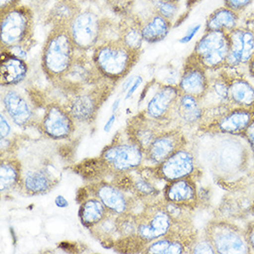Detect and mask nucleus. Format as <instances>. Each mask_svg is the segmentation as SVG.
Listing matches in <instances>:
<instances>
[{"mask_svg":"<svg viewBox=\"0 0 254 254\" xmlns=\"http://www.w3.org/2000/svg\"><path fill=\"white\" fill-rule=\"evenodd\" d=\"M76 47L67 25H53L42 50L41 66L47 78L61 81L76 59Z\"/></svg>","mask_w":254,"mask_h":254,"instance_id":"obj_1","label":"nucleus"},{"mask_svg":"<svg viewBox=\"0 0 254 254\" xmlns=\"http://www.w3.org/2000/svg\"><path fill=\"white\" fill-rule=\"evenodd\" d=\"M140 55V52L130 50L117 38L101 42L94 49L92 61L104 79L119 81L131 71L139 61Z\"/></svg>","mask_w":254,"mask_h":254,"instance_id":"obj_2","label":"nucleus"},{"mask_svg":"<svg viewBox=\"0 0 254 254\" xmlns=\"http://www.w3.org/2000/svg\"><path fill=\"white\" fill-rule=\"evenodd\" d=\"M34 34V13L27 6H18L0 14L1 50L18 46L30 47Z\"/></svg>","mask_w":254,"mask_h":254,"instance_id":"obj_3","label":"nucleus"},{"mask_svg":"<svg viewBox=\"0 0 254 254\" xmlns=\"http://www.w3.org/2000/svg\"><path fill=\"white\" fill-rule=\"evenodd\" d=\"M99 158L107 171L116 174L127 173L140 167L144 159V150L128 135L127 140L113 139V142L103 150Z\"/></svg>","mask_w":254,"mask_h":254,"instance_id":"obj_4","label":"nucleus"},{"mask_svg":"<svg viewBox=\"0 0 254 254\" xmlns=\"http://www.w3.org/2000/svg\"><path fill=\"white\" fill-rule=\"evenodd\" d=\"M67 26L74 46L79 52L94 49L100 44L105 31L104 21L91 9H80Z\"/></svg>","mask_w":254,"mask_h":254,"instance_id":"obj_5","label":"nucleus"},{"mask_svg":"<svg viewBox=\"0 0 254 254\" xmlns=\"http://www.w3.org/2000/svg\"><path fill=\"white\" fill-rule=\"evenodd\" d=\"M229 47L228 33L219 31L204 32L197 41L191 55L206 70H217L225 67Z\"/></svg>","mask_w":254,"mask_h":254,"instance_id":"obj_6","label":"nucleus"},{"mask_svg":"<svg viewBox=\"0 0 254 254\" xmlns=\"http://www.w3.org/2000/svg\"><path fill=\"white\" fill-rule=\"evenodd\" d=\"M136 217L137 230L134 236L140 241L143 249L151 242L170 233L176 224L167 213L164 203L150 205Z\"/></svg>","mask_w":254,"mask_h":254,"instance_id":"obj_7","label":"nucleus"},{"mask_svg":"<svg viewBox=\"0 0 254 254\" xmlns=\"http://www.w3.org/2000/svg\"><path fill=\"white\" fill-rule=\"evenodd\" d=\"M204 235L216 254H250L245 231L234 224L226 221H213L209 223L204 230Z\"/></svg>","mask_w":254,"mask_h":254,"instance_id":"obj_8","label":"nucleus"},{"mask_svg":"<svg viewBox=\"0 0 254 254\" xmlns=\"http://www.w3.org/2000/svg\"><path fill=\"white\" fill-rule=\"evenodd\" d=\"M109 85H96L94 89H80L67 101L66 107L74 121L91 123L95 120L103 103L109 95Z\"/></svg>","mask_w":254,"mask_h":254,"instance_id":"obj_9","label":"nucleus"},{"mask_svg":"<svg viewBox=\"0 0 254 254\" xmlns=\"http://www.w3.org/2000/svg\"><path fill=\"white\" fill-rule=\"evenodd\" d=\"M41 129L52 140H64L73 133L75 121L66 107L52 103L47 107L41 122Z\"/></svg>","mask_w":254,"mask_h":254,"instance_id":"obj_10","label":"nucleus"},{"mask_svg":"<svg viewBox=\"0 0 254 254\" xmlns=\"http://www.w3.org/2000/svg\"><path fill=\"white\" fill-rule=\"evenodd\" d=\"M209 80L207 70L190 54L185 61L178 83L180 93L191 95L201 100L207 92Z\"/></svg>","mask_w":254,"mask_h":254,"instance_id":"obj_11","label":"nucleus"},{"mask_svg":"<svg viewBox=\"0 0 254 254\" xmlns=\"http://www.w3.org/2000/svg\"><path fill=\"white\" fill-rule=\"evenodd\" d=\"M180 94L177 85H161L148 102L146 117L158 123L173 119L176 117V106Z\"/></svg>","mask_w":254,"mask_h":254,"instance_id":"obj_12","label":"nucleus"},{"mask_svg":"<svg viewBox=\"0 0 254 254\" xmlns=\"http://www.w3.org/2000/svg\"><path fill=\"white\" fill-rule=\"evenodd\" d=\"M230 47L225 67H239L248 65L254 55V32L251 29L237 27L228 33Z\"/></svg>","mask_w":254,"mask_h":254,"instance_id":"obj_13","label":"nucleus"},{"mask_svg":"<svg viewBox=\"0 0 254 254\" xmlns=\"http://www.w3.org/2000/svg\"><path fill=\"white\" fill-rule=\"evenodd\" d=\"M186 140L179 129L161 132L144 152V158L155 167L167 160L177 151L185 147Z\"/></svg>","mask_w":254,"mask_h":254,"instance_id":"obj_14","label":"nucleus"},{"mask_svg":"<svg viewBox=\"0 0 254 254\" xmlns=\"http://www.w3.org/2000/svg\"><path fill=\"white\" fill-rule=\"evenodd\" d=\"M156 175L165 181L172 182L190 177L195 170V159L192 153L182 148L156 166Z\"/></svg>","mask_w":254,"mask_h":254,"instance_id":"obj_15","label":"nucleus"},{"mask_svg":"<svg viewBox=\"0 0 254 254\" xmlns=\"http://www.w3.org/2000/svg\"><path fill=\"white\" fill-rule=\"evenodd\" d=\"M254 118V110L233 107L215 117L214 121L209 124V127L215 133L225 135L242 134Z\"/></svg>","mask_w":254,"mask_h":254,"instance_id":"obj_16","label":"nucleus"},{"mask_svg":"<svg viewBox=\"0 0 254 254\" xmlns=\"http://www.w3.org/2000/svg\"><path fill=\"white\" fill-rule=\"evenodd\" d=\"M89 194L97 198L106 206L108 212L114 215L129 213L131 201L122 189L114 184L107 182H99L89 186Z\"/></svg>","mask_w":254,"mask_h":254,"instance_id":"obj_17","label":"nucleus"},{"mask_svg":"<svg viewBox=\"0 0 254 254\" xmlns=\"http://www.w3.org/2000/svg\"><path fill=\"white\" fill-rule=\"evenodd\" d=\"M1 102L5 112L15 125L29 126L34 120V111L26 98L12 87H2Z\"/></svg>","mask_w":254,"mask_h":254,"instance_id":"obj_18","label":"nucleus"},{"mask_svg":"<svg viewBox=\"0 0 254 254\" xmlns=\"http://www.w3.org/2000/svg\"><path fill=\"white\" fill-rule=\"evenodd\" d=\"M196 239L173 229L167 236L151 242L143 249V254H182L190 253Z\"/></svg>","mask_w":254,"mask_h":254,"instance_id":"obj_19","label":"nucleus"},{"mask_svg":"<svg viewBox=\"0 0 254 254\" xmlns=\"http://www.w3.org/2000/svg\"><path fill=\"white\" fill-rule=\"evenodd\" d=\"M164 197L165 201L181 207L194 208L198 201L196 183L190 177L168 182L164 190Z\"/></svg>","mask_w":254,"mask_h":254,"instance_id":"obj_20","label":"nucleus"},{"mask_svg":"<svg viewBox=\"0 0 254 254\" xmlns=\"http://www.w3.org/2000/svg\"><path fill=\"white\" fill-rule=\"evenodd\" d=\"M29 67L23 61L7 50H1L0 82L1 87H14L24 81Z\"/></svg>","mask_w":254,"mask_h":254,"instance_id":"obj_21","label":"nucleus"},{"mask_svg":"<svg viewBox=\"0 0 254 254\" xmlns=\"http://www.w3.org/2000/svg\"><path fill=\"white\" fill-rule=\"evenodd\" d=\"M58 181L48 167L28 169L22 171L21 189L29 195H41L48 193Z\"/></svg>","mask_w":254,"mask_h":254,"instance_id":"obj_22","label":"nucleus"},{"mask_svg":"<svg viewBox=\"0 0 254 254\" xmlns=\"http://www.w3.org/2000/svg\"><path fill=\"white\" fill-rule=\"evenodd\" d=\"M174 24L153 11L146 20L141 21V33L145 43L154 45L165 40Z\"/></svg>","mask_w":254,"mask_h":254,"instance_id":"obj_23","label":"nucleus"},{"mask_svg":"<svg viewBox=\"0 0 254 254\" xmlns=\"http://www.w3.org/2000/svg\"><path fill=\"white\" fill-rule=\"evenodd\" d=\"M204 113L200 99L189 94H180L176 106V118L185 124L194 125L202 121Z\"/></svg>","mask_w":254,"mask_h":254,"instance_id":"obj_24","label":"nucleus"},{"mask_svg":"<svg viewBox=\"0 0 254 254\" xmlns=\"http://www.w3.org/2000/svg\"><path fill=\"white\" fill-rule=\"evenodd\" d=\"M228 94L232 107H241L254 111V87L250 81L242 78L229 80Z\"/></svg>","mask_w":254,"mask_h":254,"instance_id":"obj_25","label":"nucleus"},{"mask_svg":"<svg viewBox=\"0 0 254 254\" xmlns=\"http://www.w3.org/2000/svg\"><path fill=\"white\" fill-rule=\"evenodd\" d=\"M22 169L20 162L12 157H5L0 164V190L7 193L15 189H21Z\"/></svg>","mask_w":254,"mask_h":254,"instance_id":"obj_26","label":"nucleus"},{"mask_svg":"<svg viewBox=\"0 0 254 254\" xmlns=\"http://www.w3.org/2000/svg\"><path fill=\"white\" fill-rule=\"evenodd\" d=\"M240 14L223 6L209 14L205 20L204 32L219 31L230 33L232 30L239 27Z\"/></svg>","mask_w":254,"mask_h":254,"instance_id":"obj_27","label":"nucleus"},{"mask_svg":"<svg viewBox=\"0 0 254 254\" xmlns=\"http://www.w3.org/2000/svg\"><path fill=\"white\" fill-rule=\"evenodd\" d=\"M106 206L95 197L88 198L80 203L79 217L85 228H91L105 219L108 214Z\"/></svg>","mask_w":254,"mask_h":254,"instance_id":"obj_28","label":"nucleus"},{"mask_svg":"<svg viewBox=\"0 0 254 254\" xmlns=\"http://www.w3.org/2000/svg\"><path fill=\"white\" fill-rule=\"evenodd\" d=\"M119 39L130 50L140 52L143 45V36L141 33V20L130 19L121 24Z\"/></svg>","mask_w":254,"mask_h":254,"instance_id":"obj_29","label":"nucleus"},{"mask_svg":"<svg viewBox=\"0 0 254 254\" xmlns=\"http://www.w3.org/2000/svg\"><path fill=\"white\" fill-rule=\"evenodd\" d=\"M80 10L75 0H59L52 8L49 19L52 25H67Z\"/></svg>","mask_w":254,"mask_h":254,"instance_id":"obj_30","label":"nucleus"},{"mask_svg":"<svg viewBox=\"0 0 254 254\" xmlns=\"http://www.w3.org/2000/svg\"><path fill=\"white\" fill-rule=\"evenodd\" d=\"M91 232L101 241H109L116 234H119L117 226V215L109 214L105 219L90 228ZM120 236V234H119Z\"/></svg>","mask_w":254,"mask_h":254,"instance_id":"obj_31","label":"nucleus"},{"mask_svg":"<svg viewBox=\"0 0 254 254\" xmlns=\"http://www.w3.org/2000/svg\"><path fill=\"white\" fill-rule=\"evenodd\" d=\"M153 11L170 20L173 24L178 20L181 11V2H168L163 0H152Z\"/></svg>","mask_w":254,"mask_h":254,"instance_id":"obj_32","label":"nucleus"},{"mask_svg":"<svg viewBox=\"0 0 254 254\" xmlns=\"http://www.w3.org/2000/svg\"><path fill=\"white\" fill-rule=\"evenodd\" d=\"M117 226L121 238H128L134 236L137 230V217L130 213L118 215Z\"/></svg>","mask_w":254,"mask_h":254,"instance_id":"obj_33","label":"nucleus"},{"mask_svg":"<svg viewBox=\"0 0 254 254\" xmlns=\"http://www.w3.org/2000/svg\"><path fill=\"white\" fill-rule=\"evenodd\" d=\"M130 190L136 194L137 197H139L140 199L154 197L155 195L159 193L156 188L142 177H139L134 181H131Z\"/></svg>","mask_w":254,"mask_h":254,"instance_id":"obj_34","label":"nucleus"},{"mask_svg":"<svg viewBox=\"0 0 254 254\" xmlns=\"http://www.w3.org/2000/svg\"><path fill=\"white\" fill-rule=\"evenodd\" d=\"M254 0H223L224 6L234 12L241 14L250 7Z\"/></svg>","mask_w":254,"mask_h":254,"instance_id":"obj_35","label":"nucleus"},{"mask_svg":"<svg viewBox=\"0 0 254 254\" xmlns=\"http://www.w3.org/2000/svg\"><path fill=\"white\" fill-rule=\"evenodd\" d=\"M191 254H216L214 246L206 237L201 241H194L193 245L190 250Z\"/></svg>","mask_w":254,"mask_h":254,"instance_id":"obj_36","label":"nucleus"},{"mask_svg":"<svg viewBox=\"0 0 254 254\" xmlns=\"http://www.w3.org/2000/svg\"><path fill=\"white\" fill-rule=\"evenodd\" d=\"M201 23L193 24L192 26H190L188 29L187 32L181 37L179 42L182 44V45H186L188 43H190V41L193 39L194 36L198 34V32L201 30Z\"/></svg>","mask_w":254,"mask_h":254,"instance_id":"obj_37","label":"nucleus"},{"mask_svg":"<svg viewBox=\"0 0 254 254\" xmlns=\"http://www.w3.org/2000/svg\"><path fill=\"white\" fill-rule=\"evenodd\" d=\"M0 140H6L7 136L11 132V127L4 114H0Z\"/></svg>","mask_w":254,"mask_h":254,"instance_id":"obj_38","label":"nucleus"},{"mask_svg":"<svg viewBox=\"0 0 254 254\" xmlns=\"http://www.w3.org/2000/svg\"><path fill=\"white\" fill-rule=\"evenodd\" d=\"M242 135L247 140L248 143L254 154V118L247 128L242 132Z\"/></svg>","mask_w":254,"mask_h":254,"instance_id":"obj_39","label":"nucleus"},{"mask_svg":"<svg viewBox=\"0 0 254 254\" xmlns=\"http://www.w3.org/2000/svg\"><path fill=\"white\" fill-rule=\"evenodd\" d=\"M20 5V0H0V14L5 13Z\"/></svg>","mask_w":254,"mask_h":254,"instance_id":"obj_40","label":"nucleus"},{"mask_svg":"<svg viewBox=\"0 0 254 254\" xmlns=\"http://www.w3.org/2000/svg\"><path fill=\"white\" fill-rule=\"evenodd\" d=\"M142 81H143L142 77L140 76V75H136V78H135V80H134L133 83L131 84V86L128 88V90L127 91L126 97H125L126 100L129 99V98L135 94V92L138 90V88L140 87V85H141Z\"/></svg>","mask_w":254,"mask_h":254,"instance_id":"obj_41","label":"nucleus"},{"mask_svg":"<svg viewBox=\"0 0 254 254\" xmlns=\"http://www.w3.org/2000/svg\"><path fill=\"white\" fill-rule=\"evenodd\" d=\"M245 234L251 252H254V222L249 224L247 229L245 230Z\"/></svg>","mask_w":254,"mask_h":254,"instance_id":"obj_42","label":"nucleus"},{"mask_svg":"<svg viewBox=\"0 0 254 254\" xmlns=\"http://www.w3.org/2000/svg\"><path fill=\"white\" fill-rule=\"evenodd\" d=\"M55 204L57 207L67 208L68 206V201L66 200V198L64 196L58 195L55 199Z\"/></svg>","mask_w":254,"mask_h":254,"instance_id":"obj_43","label":"nucleus"},{"mask_svg":"<svg viewBox=\"0 0 254 254\" xmlns=\"http://www.w3.org/2000/svg\"><path fill=\"white\" fill-rule=\"evenodd\" d=\"M115 122H116V115H115V113H113V114L110 116L108 121H107V123H106V125L104 127V131L107 132V133H109L111 131L113 126H114Z\"/></svg>","mask_w":254,"mask_h":254,"instance_id":"obj_44","label":"nucleus"},{"mask_svg":"<svg viewBox=\"0 0 254 254\" xmlns=\"http://www.w3.org/2000/svg\"><path fill=\"white\" fill-rule=\"evenodd\" d=\"M135 78H136V76H130L126 81L123 82V84H122V92H123V93L127 92V90H128V88L131 86V84L133 83Z\"/></svg>","mask_w":254,"mask_h":254,"instance_id":"obj_45","label":"nucleus"},{"mask_svg":"<svg viewBox=\"0 0 254 254\" xmlns=\"http://www.w3.org/2000/svg\"><path fill=\"white\" fill-rule=\"evenodd\" d=\"M248 72L250 74L251 77L254 78V55L252 57L251 61H249L247 65Z\"/></svg>","mask_w":254,"mask_h":254,"instance_id":"obj_46","label":"nucleus"},{"mask_svg":"<svg viewBox=\"0 0 254 254\" xmlns=\"http://www.w3.org/2000/svg\"><path fill=\"white\" fill-rule=\"evenodd\" d=\"M121 103V98H117V99L114 101V103H113V106H112V111H113V113H116V112L118 111V109H119V107H120Z\"/></svg>","mask_w":254,"mask_h":254,"instance_id":"obj_47","label":"nucleus"},{"mask_svg":"<svg viewBox=\"0 0 254 254\" xmlns=\"http://www.w3.org/2000/svg\"><path fill=\"white\" fill-rule=\"evenodd\" d=\"M163 1H168V2H181V0H163Z\"/></svg>","mask_w":254,"mask_h":254,"instance_id":"obj_48","label":"nucleus"},{"mask_svg":"<svg viewBox=\"0 0 254 254\" xmlns=\"http://www.w3.org/2000/svg\"><path fill=\"white\" fill-rule=\"evenodd\" d=\"M82 1H94V0H82Z\"/></svg>","mask_w":254,"mask_h":254,"instance_id":"obj_49","label":"nucleus"},{"mask_svg":"<svg viewBox=\"0 0 254 254\" xmlns=\"http://www.w3.org/2000/svg\"><path fill=\"white\" fill-rule=\"evenodd\" d=\"M253 211H254V207H253Z\"/></svg>","mask_w":254,"mask_h":254,"instance_id":"obj_50","label":"nucleus"}]
</instances>
